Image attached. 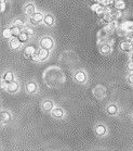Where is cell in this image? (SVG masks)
<instances>
[{"mask_svg":"<svg viewBox=\"0 0 133 151\" xmlns=\"http://www.w3.org/2000/svg\"><path fill=\"white\" fill-rule=\"evenodd\" d=\"M55 106H54V102L52 101V100H49V99H46L43 100L42 102H41V109H42V111L43 112H50L51 113L52 110L54 109Z\"/></svg>","mask_w":133,"mask_h":151,"instance_id":"ba28073f","label":"cell"},{"mask_svg":"<svg viewBox=\"0 0 133 151\" xmlns=\"http://www.w3.org/2000/svg\"><path fill=\"white\" fill-rule=\"evenodd\" d=\"M115 1L116 0H103L101 4L106 8H109V7H113L114 4H115Z\"/></svg>","mask_w":133,"mask_h":151,"instance_id":"d4e9b609","label":"cell"},{"mask_svg":"<svg viewBox=\"0 0 133 151\" xmlns=\"http://www.w3.org/2000/svg\"><path fill=\"white\" fill-rule=\"evenodd\" d=\"M119 48L121 51L123 52H128V53H131L133 51V46H132V41L130 39H127V40H123L120 42Z\"/></svg>","mask_w":133,"mask_h":151,"instance_id":"8992f818","label":"cell"},{"mask_svg":"<svg viewBox=\"0 0 133 151\" xmlns=\"http://www.w3.org/2000/svg\"><path fill=\"white\" fill-rule=\"evenodd\" d=\"M40 47L44 49H48V50H51L54 47V41H53V39L51 37H49V36L42 37L40 39Z\"/></svg>","mask_w":133,"mask_h":151,"instance_id":"277c9868","label":"cell"},{"mask_svg":"<svg viewBox=\"0 0 133 151\" xmlns=\"http://www.w3.org/2000/svg\"><path fill=\"white\" fill-rule=\"evenodd\" d=\"M114 7H115V9H117V10L123 11L127 8L126 0H116V1H115V4H114Z\"/></svg>","mask_w":133,"mask_h":151,"instance_id":"ac0fdd59","label":"cell"},{"mask_svg":"<svg viewBox=\"0 0 133 151\" xmlns=\"http://www.w3.org/2000/svg\"><path fill=\"white\" fill-rule=\"evenodd\" d=\"M24 57L26 59H31L34 61H38L37 60V49L34 46H27L24 49Z\"/></svg>","mask_w":133,"mask_h":151,"instance_id":"7a4b0ae2","label":"cell"},{"mask_svg":"<svg viewBox=\"0 0 133 151\" xmlns=\"http://www.w3.org/2000/svg\"><path fill=\"white\" fill-rule=\"evenodd\" d=\"M2 36H4V38H6V39H9V38L13 37V35H12V32H11V28L9 27H6L2 31Z\"/></svg>","mask_w":133,"mask_h":151,"instance_id":"cb8c5ba5","label":"cell"},{"mask_svg":"<svg viewBox=\"0 0 133 151\" xmlns=\"http://www.w3.org/2000/svg\"><path fill=\"white\" fill-rule=\"evenodd\" d=\"M25 90L27 93H31V95H34V93H37L38 90H39V87H38V84L34 81H29V82L26 83L25 85Z\"/></svg>","mask_w":133,"mask_h":151,"instance_id":"5b68a950","label":"cell"},{"mask_svg":"<svg viewBox=\"0 0 133 151\" xmlns=\"http://www.w3.org/2000/svg\"><path fill=\"white\" fill-rule=\"evenodd\" d=\"M44 20V15L41 12H36L35 14H33L31 17H29V22L31 24L33 25H38L40 24L41 22H43Z\"/></svg>","mask_w":133,"mask_h":151,"instance_id":"9c48e42d","label":"cell"},{"mask_svg":"<svg viewBox=\"0 0 133 151\" xmlns=\"http://www.w3.org/2000/svg\"><path fill=\"white\" fill-rule=\"evenodd\" d=\"M100 51H101V53H102L103 55H109L112 53V47H110L107 42H105V44L101 45Z\"/></svg>","mask_w":133,"mask_h":151,"instance_id":"e0dca14e","label":"cell"},{"mask_svg":"<svg viewBox=\"0 0 133 151\" xmlns=\"http://www.w3.org/2000/svg\"><path fill=\"white\" fill-rule=\"evenodd\" d=\"M1 123L8 124L12 121V114L7 110H1Z\"/></svg>","mask_w":133,"mask_h":151,"instance_id":"9a60e30c","label":"cell"},{"mask_svg":"<svg viewBox=\"0 0 133 151\" xmlns=\"http://www.w3.org/2000/svg\"><path fill=\"white\" fill-rule=\"evenodd\" d=\"M26 32H27L28 34H29V36H31V35H34V33H35L34 29H33L31 27H28V26L26 27Z\"/></svg>","mask_w":133,"mask_h":151,"instance_id":"4dcf8cb0","label":"cell"},{"mask_svg":"<svg viewBox=\"0 0 133 151\" xmlns=\"http://www.w3.org/2000/svg\"><path fill=\"white\" fill-rule=\"evenodd\" d=\"M130 60H131V61L133 62V53H132L131 55H130Z\"/></svg>","mask_w":133,"mask_h":151,"instance_id":"d6a6232c","label":"cell"},{"mask_svg":"<svg viewBox=\"0 0 133 151\" xmlns=\"http://www.w3.org/2000/svg\"><path fill=\"white\" fill-rule=\"evenodd\" d=\"M107 44H108L110 47H113L114 45H115V42H116V39L115 38H113V37H109L108 39H107V41H106Z\"/></svg>","mask_w":133,"mask_h":151,"instance_id":"f1b7e54d","label":"cell"},{"mask_svg":"<svg viewBox=\"0 0 133 151\" xmlns=\"http://www.w3.org/2000/svg\"><path fill=\"white\" fill-rule=\"evenodd\" d=\"M119 28L122 29L127 35V33L133 31V22H131V21H124V22H122V23L119 25Z\"/></svg>","mask_w":133,"mask_h":151,"instance_id":"5bb4252c","label":"cell"},{"mask_svg":"<svg viewBox=\"0 0 133 151\" xmlns=\"http://www.w3.org/2000/svg\"><path fill=\"white\" fill-rule=\"evenodd\" d=\"M49 57H50V50H48V49H44V48H40L39 50H38V52H37V60L39 62L48 60Z\"/></svg>","mask_w":133,"mask_h":151,"instance_id":"8fae6325","label":"cell"},{"mask_svg":"<svg viewBox=\"0 0 133 151\" xmlns=\"http://www.w3.org/2000/svg\"><path fill=\"white\" fill-rule=\"evenodd\" d=\"M127 82H128L129 85L133 86V72L129 73V75L127 76Z\"/></svg>","mask_w":133,"mask_h":151,"instance_id":"4316f807","label":"cell"},{"mask_svg":"<svg viewBox=\"0 0 133 151\" xmlns=\"http://www.w3.org/2000/svg\"><path fill=\"white\" fill-rule=\"evenodd\" d=\"M13 25H15V26H20V27H22L23 25H24V22L21 20V19H16V20L13 22Z\"/></svg>","mask_w":133,"mask_h":151,"instance_id":"83f0119b","label":"cell"},{"mask_svg":"<svg viewBox=\"0 0 133 151\" xmlns=\"http://www.w3.org/2000/svg\"><path fill=\"white\" fill-rule=\"evenodd\" d=\"M93 1H94V2H97V4H101L103 0H93Z\"/></svg>","mask_w":133,"mask_h":151,"instance_id":"1f68e13d","label":"cell"},{"mask_svg":"<svg viewBox=\"0 0 133 151\" xmlns=\"http://www.w3.org/2000/svg\"><path fill=\"white\" fill-rule=\"evenodd\" d=\"M106 113L108 114L109 116H116L119 113V108L116 103H109L108 106H106Z\"/></svg>","mask_w":133,"mask_h":151,"instance_id":"30bf717a","label":"cell"},{"mask_svg":"<svg viewBox=\"0 0 133 151\" xmlns=\"http://www.w3.org/2000/svg\"><path fill=\"white\" fill-rule=\"evenodd\" d=\"M24 12H25V14H26L27 17H31V15H33V14L36 13V8H35V4H25Z\"/></svg>","mask_w":133,"mask_h":151,"instance_id":"2e32d148","label":"cell"},{"mask_svg":"<svg viewBox=\"0 0 133 151\" xmlns=\"http://www.w3.org/2000/svg\"><path fill=\"white\" fill-rule=\"evenodd\" d=\"M74 79H75L76 83L78 84H85L88 81V75L87 73L83 71V70H78L77 72H75L74 74Z\"/></svg>","mask_w":133,"mask_h":151,"instance_id":"3957f363","label":"cell"},{"mask_svg":"<svg viewBox=\"0 0 133 151\" xmlns=\"http://www.w3.org/2000/svg\"><path fill=\"white\" fill-rule=\"evenodd\" d=\"M127 69H128V71H130V73L133 72V62L131 60L127 63Z\"/></svg>","mask_w":133,"mask_h":151,"instance_id":"f546056e","label":"cell"},{"mask_svg":"<svg viewBox=\"0 0 133 151\" xmlns=\"http://www.w3.org/2000/svg\"><path fill=\"white\" fill-rule=\"evenodd\" d=\"M20 26H15V25H13L12 27H11V32H12V35H13V37H17V36H20V34L22 33V31H21Z\"/></svg>","mask_w":133,"mask_h":151,"instance_id":"603a6c76","label":"cell"},{"mask_svg":"<svg viewBox=\"0 0 133 151\" xmlns=\"http://www.w3.org/2000/svg\"><path fill=\"white\" fill-rule=\"evenodd\" d=\"M14 74L12 71H7V72L4 73V75H2V86H4V88L8 84H10V83L14 82Z\"/></svg>","mask_w":133,"mask_h":151,"instance_id":"52a82bcc","label":"cell"},{"mask_svg":"<svg viewBox=\"0 0 133 151\" xmlns=\"http://www.w3.org/2000/svg\"><path fill=\"white\" fill-rule=\"evenodd\" d=\"M8 9L7 0H1V13H4Z\"/></svg>","mask_w":133,"mask_h":151,"instance_id":"484cf974","label":"cell"},{"mask_svg":"<svg viewBox=\"0 0 133 151\" xmlns=\"http://www.w3.org/2000/svg\"><path fill=\"white\" fill-rule=\"evenodd\" d=\"M90 8H91V10H92L93 12H95V13H99L100 11L105 10V7H104L102 4H97V2H93Z\"/></svg>","mask_w":133,"mask_h":151,"instance_id":"44dd1931","label":"cell"},{"mask_svg":"<svg viewBox=\"0 0 133 151\" xmlns=\"http://www.w3.org/2000/svg\"><path fill=\"white\" fill-rule=\"evenodd\" d=\"M9 46H10V48L12 49V50H17V49L20 48L21 42H20V40H18L17 38H12V39H10Z\"/></svg>","mask_w":133,"mask_h":151,"instance_id":"7402d4cb","label":"cell"},{"mask_svg":"<svg viewBox=\"0 0 133 151\" xmlns=\"http://www.w3.org/2000/svg\"><path fill=\"white\" fill-rule=\"evenodd\" d=\"M18 89H20V84L17 82H15V81L10 83V84H8V85L4 87V90L8 91L9 93H15L18 91Z\"/></svg>","mask_w":133,"mask_h":151,"instance_id":"4fadbf2b","label":"cell"},{"mask_svg":"<svg viewBox=\"0 0 133 151\" xmlns=\"http://www.w3.org/2000/svg\"><path fill=\"white\" fill-rule=\"evenodd\" d=\"M16 38L20 40L21 44H26V42L28 41V39H29V34H28L26 31H23L20 34V36H17Z\"/></svg>","mask_w":133,"mask_h":151,"instance_id":"ffe728a7","label":"cell"},{"mask_svg":"<svg viewBox=\"0 0 133 151\" xmlns=\"http://www.w3.org/2000/svg\"><path fill=\"white\" fill-rule=\"evenodd\" d=\"M43 23L47 25V26H49V27L53 26V25H54V17H53V15H51V14H46V15H44Z\"/></svg>","mask_w":133,"mask_h":151,"instance_id":"d6986e66","label":"cell"},{"mask_svg":"<svg viewBox=\"0 0 133 151\" xmlns=\"http://www.w3.org/2000/svg\"><path fill=\"white\" fill-rule=\"evenodd\" d=\"M51 115L54 119H58V120H62V119H64L66 113H65V110L64 109H62L60 106H55L54 109L52 110L51 112Z\"/></svg>","mask_w":133,"mask_h":151,"instance_id":"7c38bea8","label":"cell"},{"mask_svg":"<svg viewBox=\"0 0 133 151\" xmlns=\"http://www.w3.org/2000/svg\"><path fill=\"white\" fill-rule=\"evenodd\" d=\"M94 133H95V135L97 136V137H105V136H107V134H108V128H107V126H106L105 124L103 123H97L94 126Z\"/></svg>","mask_w":133,"mask_h":151,"instance_id":"6da1fadb","label":"cell"}]
</instances>
